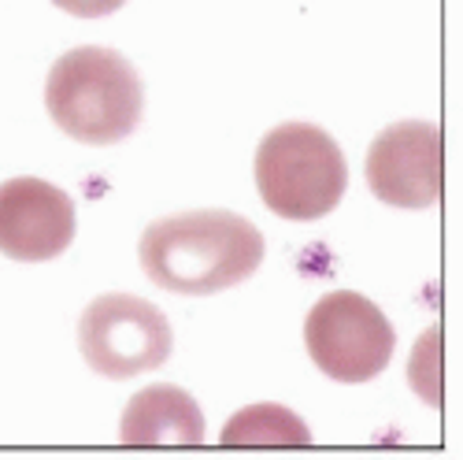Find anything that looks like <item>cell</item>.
<instances>
[{
    "instance_id": "cell-1",
    "label": "cell",
    "mask_w": 463,
    "mask_h": 460,
    "mask_svg": "<svg viewBox=\"0 0 463 460\" xmlns=\"http://www.w3.org/2000/svg\"><path fill=\"white\" fill-rule=\"evenodd\" d=\"M145 275L167 293L208 297L263 264V235L238 212L201 208L156 219L137 245Z\"/></svg>"
},
{
    "instance_id": "cell-2",
    "label": "cell",
    "mask_w": 463,
    "mask_h": 460,
    "mask_svg": "<svg viewBox=\"0 0 463 460\" xmlns=\"http://www.w3.org/2000/svg\"><path fill=\"white\" fill-rule=\"evenodd\" d=\"M52 123L82 145H115L137 130L145 90L134 63L104 45H79L56 60L45 82Z\"/></svg>"
},
{
    "instance_id": "cell-3",
    "label": "cell",
    "mask_w": 463,
    "mask_h": 460,
    "mask_svg": "<svg viewBox=\"0 0 463 460\" xmlns=\"http://www.w3.org/2000/svg\"><path fill=\"white\" fill-rule=\"evenodd\" d=\"M256 186L279 219L316 223L341 205L349 168L326 130L312 123H282L256 149Z\"/></svg>"
},
{
    "instance_id": "cell-4",
    "label": "cell",
    "mask_w": 463,
    "mask_h": 460,
    "mask_svg": "<svg viewBox=\"0 0 463 460\" xmlns=\"http://www.w3.org/2000/svg\"><path fill=\"white\" fill-rule=\"evenodd\" d=\"M304 345L326 379L371 382L393 360L397 334L374 301L353 290H334L307 312Z\"/></svg>"
},
{
    "instance_id": "cell-5",
    "label": "cell",
    "mask_w": 463,
    "mask_h": 460,
    "mask_svg": "<svg viewBox=\"0 0 463 460\" xmlns=\"http://www.w3.org/2000/svg\"><path fill=\"white\" fill-rule=\"evenodd\" d=\"M79 350L97 375L130 379L167 364L175 334L152 301L134 293H104L82 312Z\"/></svg>"
},
{
    "instance_id": "cell-6",
    "label": "cell",
    "mask_w": 463,
    "mask_h": 460,
    "mask_svg": "<svg viewBox=\"0 0 463 460\" xmlns=\"http://www.w3.org/2000/svg\"><path fill=\"white\" fill-rule=\"evenodd\" d=\"M367 186L371 194L393 208H434L441 201V130L434 123H393L367 149Z\"/></svg>"
},
{
    "instance_id": "cell-7",
    "label": "cell",
    "mask_w": 463,
    "mask_h": 460,
    "mask_svg": "<svg viewBox=\"0 0 463 460\" xmlns=\"http://www.w3.org/2000/svg\"><path fill=\"white\" fill-rule=\"evenodd\" d=\"M74 242V205L60 186L42 178H12L0 186V253L42 264Z\"/></svg>"
},
{
    "instance_id": "cell-8",
    "label": "cell",
    "mask_w": 463,
    "mask_h": 460,
    "mask_svg": "<svg viewBox=\"0 0 463 460\" xmlns=\"http://www.w3.org/2000/svg\"><path fill=\"white\" fill-rule=\"evenodd\" d=\"M119 431L127 446H201L204 412L182 387H148L130 398Z\"/></svg>"
},
{
    "instance_id": "cell-9",
    "label": "cell",
    "mask_w": 463,
    "mask_h": 460,
    "mask_svg": "<svg viewBox=\"0 0 463 460\" xmlns=\"http://www.w3.org/2000/svg\"><path fill=\"white\" fill-rule=\"evenodd\" d=\"M219 442L222 446H307L312 431H307V424L297 412L282 405H252V408H241L238 416H230Z\"/></svg>"
},
{
    "instance_id": "cell-10",
    "label": "cell",
    "mask_w": 463,
    "mask_h": 460,
    "mask_svg": "<svg viewBox=\"0 0 463 460\" xmlns=\"http://www.w3.org/2000/svg\"><path fill=\"white\" fill-rule=\"evenodd\" d=\"M56 8H63L67 15H79V19H100V15H115L127 0H52Z\"/></svg>"
}]
</instances>
